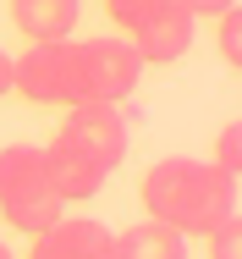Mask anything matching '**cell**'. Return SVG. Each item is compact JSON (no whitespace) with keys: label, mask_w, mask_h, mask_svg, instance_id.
<instances>
[{"label":"cell","mask_w":242,"mask_h":259,"mask_svg":"<svg viewBox=\"0 0 242 259\" xmlns=\"http://www.w3.org/2000/svg\"><path fill=\"white\" fill-rule=\"evenodd\" d=\"M204 237H209V259H242V221H237V209H231L226 221H215Z\"/></svg>","instance_id":"cell-11"},{"label":"cell","mask_w":242,"mask_h":259,"mask_svg":"<svg viewBox=\"0 0 242 259\" xmlns=\"http://www.w3.org/2000/svg\"><path fill=\"white\" fill-rule=\"evenodd\" d=\"M215 28H220V61L226 66H242V6H226L215 17Z\"/></svg>","instance_id":"cell-13"},{"label":"cell","mask_w":242,"mask_h":259,"mask_svg":"<svg viewBox=\"0 0 242 259\" xmlns=\"http://www.w3.org/2000/svg\"><path fill=\"white\" fill-rule=\"evenodd\" d=\"M0 94H11V55L0 50Z\"/></svg>","instance_id":"cell-16"},{"label":"cell","mask_w":242,"mask_h":259,"mask_svg":"<svg viewBox=\"0 0 242 259\" xmlns=\"http://www.w3.org/2000/svg\"><path fill=\"white\" fill-rule=\"evenodd\" d=\"M160 6H165V0H105L110 22H116V28H127V33H138V28H143Z\"/></svg>","instance_id":"cell-14"},{"label":"cell","mask_w":242,"mask_h":259,"mask_svg":"<svg viewBox=\"0 0 242 259\" xmlns=\"http://www.w3.org/2000/svg\"><path fill=\"white\" fill-rule=\"evenodd\" d=\"M0 259H11V248H6V243H0Z\"/></svg>","instance_id":"cell-17"},{"label":"cell","mask_w":242,"mask_h":259,"mask_svg":"<svg viewBox=\"0 0 242 259\" xmlns=\"http://www.w3.org/2000/svg\"><path fill=\"white\" fill-rule=\"evenodd\" d=\"M193 28H198L193 11L176 6V0H165L143 28L132 33V50H138L143 66H171V61H182V55L193 50Z\"/></svg>","instance_id":"cell-6"},{"label":"cell","mask_w":242,"mask_h":259,"mask_svg":"<svg viewBox=\"0 0 242 259\" xmlns=\"http://www.w3.org/2000/svg\"><path fill=\"white\" fill-rule=\"evenodd\" d=\"M0 215L28 237L66 215L55 182H50L44 149H33V144H6L0 149Z\"/></svg>","instance_id":"cell-2"},{"label":"cell","mask_w":242,"mask_h":259,"mask_svg":"<svg viewBox=\"0 0 242 259\" xmlns=\"http://www.w3.org/2000/svg\"><path fill=\"white\" fill-rule=\"evenodd\" d=\"M176 6H187L193 17H220L226 6H237V0H176Z\"/></svg>","instance_id":"cell-15"},{"label":"cell","mask_w":242,"mask_h":259,"mask_svg":"<svg viewBox=\"0 0 242 259\" xmlns=\"http://www.w3.org/2000/svg\"><path fill=\"white\" fill-rule=\"evenodd\" d=\"M209 165H215V171H226L231 182L242 177V127H237V121H226V127H220V138H215V160H209Z\"/></svg>","instance_id":"cell-12"},{"label":"cell","mask_w":242,"mask_h":259,"mask_svg":"<svg viewBox=\"0 0 242 259\" xmlns=\"http://www.w3.org/2000/svg\"><path fill=\"white\" fill-rule=\"evenodd\" d=\"M28 259H110V226L83 221V215H61L44 232H33Z\"/></svg>","instance_id":"cell-7"},{"label":"cell","mask_w":242,"mask_h":259,"mask_svg":"<svg viewBox=\"0 0 242 259\" xmlns=\"http://www.w3.org/2000/svg\"><path fill=\"white\" fill-rule=\"evenodd\" d=\"M149 221L193 237V232H209L215 221H226L237 209V182L226 171H215L209 160H187V155H171V160H154L138 188Z\"/></svg>","instance_id":"cell-1"},{"label":"cell","mask_w":242,"mask_h":259,"mask_svg":"<svg viewBox=\"0 0 242 259\" xmlns=\"http://www.w3.org/2000/svg\"><path fill=\"white\" fill-rule=\"evenodd\" d=\"M143 77V61L127 39H83L77 45V83H83V100H105L121 105Z\"/></svg>","instance_id":"cell-5"},{"label":"cell","mask_w":242,"mask_h":259,"mask_svg":"<svg viewBox=\"0 0 242 259\" xmlns=\"http://www.w3.org/2000/svg\"><path fill=\"white\" fill-rule=\"evenodd\" d=\"M55 138H61L66 149L88 155L105 177L127 160V121H121V105H105V100H77V105H66V121H61Z\"/></svg>","instance_id":"cell-4"},{"label":"cell","mask_w":242,"mask_h":259,"mask_svg":"<svg viewBox=\"0 0 242 259\" xmlns=\"http://www.w3.org/2000/svg\"><path fill=\"white\" fill-rule=\"evenodd\" d=\"M44 165H50V182H55L61 204H88L99 188H105V171H99L88 155L66 149L61 138H55V144H44Z\"/></svg>","instance_id":"cell-9"},{"label":"cell","mask_w":242,"mask_h":259,"mask_svg":"<svg viewBox=\"0 0 242 259\" xmlns=\"http://www.w3.org/2000/svg\"><path fill=\"white\" fill-rule=\"evenodd\" d=\"M83 17V0H11V22L28 45H55V39H72Z\"/></svg>","instance_id":"cell-8"},{"label":"cell","mask_w":242,"mask_h":259,"mask_svg":"<svg viewBox=\"0 0 242 259\" xmlns=\"http://www.w3.org/2000/svg\"><path fill=\"white\" fill-rule=\"evenodd\" d=\"M110 259H187V237L160 221H138L127 232H110Z\"/></svg>","instance_id":"cell-10"},{"label":"cell","mask_w":242,"mask_h":259,"mask_svg":"<svg viewBox=\"0 0 242 259\" xmlns=\"http://www.w3.org/2000/svg\"><path fill=\"white\" fill-rule=\"evenodd\" d=\"M11 89L28 105H77L83 83H77V45L55 39V45H28V55L11 61Z\"/></svg>","instance_id":"cell-3"}]
</instances>
